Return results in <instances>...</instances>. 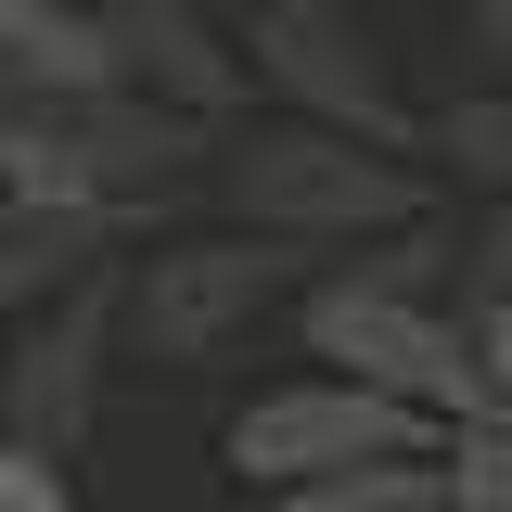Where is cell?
<instances>
[{
	"label": "cell",
	"instance_id": "9a60e30c",
	"mask_svg": "<svg viewBox=\"0 0 512 512\" xmlns=\"http://www.w3.org/2000/svg\"><path fill=\"white\" fill-rule=\"evenodd\" d=\"M474 372H487V410L512 423V295H487V308H474Z\"/></svg>",
	"mask_w": 512,
	"mask_h": 512
},
{
	"label": "cell",
	"instance_id": "ba28073f",
	"mask_svg": "<svg viewBox=\"0 0 512 512\" xmlns=\"http://www.w3.org/2000/svg\"><path fill=\"white\" fill-rule=\"evenodd\" d=\"M0 77H13V103H64V90H128L103 0H0Z\"/></svg>",
	"mask_w": 512,
	"mask_h": 512
},
{
	"label": "cell",
	"instance_id": "3957f363",
	"mask_svg": "<svg viewBox=\"0 0 512 512\" xmlns=\"http://www.w3.org/2000/svg\"><path fill=\"white\" fill-rule=\"evenodd\" d=\"M308 346L333 372L384 384V397H410V410H436V423H487V372H474V333L436 320L423 295H397V282H320L308 295Z\"/></svg>",
	"mask_w": 512,
	"mask_h": 512
},
{
	"label": "cell",
	"instance_id": "30bf717a",
	"mask_svg": "<svg viewBox=\"0 0 512 512\" xmlns=\"http://www.w3.org/2000/svg\"><path fill=\"white\" fill-rule=\"evenodd\" d=\"M103 26H116L128 90L192 103V116H218V103H231V52L205 39V13H192V0H103Z\"/></svg>",
	"mask_w": 512,
	"mask_h": 512
},
{
	"label": "cell",
	"instance_id": "52a82bcc",
	"mask_svg": "<svg viewBox=\"0 0 512 512\" xmlns=\"http://www.w3.org/2000/svg\"><path fill=\"white\" fill-rule=\"evenodd\" d=\"M103 346H116V282L90 269V282H64L52 320H26V346L0 359V436L26 448H77L90 436V410H103Z\"/></svg>",
	"mask_w": 512,
	"mask_h": 512
},
{
	"label": "cell",
	"instance_id": "7a4b0ae2",
	"mask_svg": "<svg viewBox=\"0 0 512 512\" xmlns=\"http://www.w3.org/2000/svg\"><path fill=\"white\" fill-rule=\"evenodd\" d=\"M218 192L244 205L256 231H282V244H359V231H410L423 218V180L410 167H384L372 141H346V128H256L218 154Z\"/></svg>",
	"mask_w": 512,
	"mask_h": 512
},
{
	"label": "cell",
	"instance_id": "7c38bea8",
	"mask_svg": "<svg viewBox=\"0 0 512 512\" xmlns=\"http://www.w3.org/2000/svg\"><path fill=\"white\" fill-rule=\"evenodd\" d=\"M436 474H448V512H512V423L500 410L487 423H448Z\"/></svg>",
	"mask_w": 512,
	"mask_h": 512
},
{
	"label": "cell",
	"instance_id": "277c9868",
	"mask_svg": "<svg viewBox=\"0 0 512 512\" xmlns=\"http://www.w3.org/2000/svg\"><path fill=\"white\" fill-rule=\"evenodd\" d=\"M436 448H448L436 410H410V397H384V384L333 372V384H282V397H256L244 423H231V474H244V487H295V474L436 461Z\"/></svg>",
	"mask_w": 512,
	"mask_h": 512
},
{
	"label": "cell",
	"instance_id": "4fadbf2b",
	"mask_svg": "<svg viewBox=\"0 0 512 512\" xmlns=\"http://www.w3.org/2000/svg\"><path fill=\"white\" fill-rule=\"evenodd\" d=\"M436 154L461 167V180L512 192V90H474V103H448V116H436Z\"/></svg>",
	"mask_w": 512,
	"mask_h": 512
},
{
	"label": "cell",
	"instance_id": "ac0fdd59",
	"mask_svg": "<svg viewBox=\"0 0 512 512\" xmlns=\"http://www.w3.org/2000/svg\"><path fill=\"white\" fill-rule=\"evenodd\" d=\"M436 512H448V500H436Z\"/></svg>",
	"mask_w": 512,
	"mask_h": 512
},
{
	"label": "cell",
	"instance_id": "6da1fadb",
	"mask_svg": "<svg viewBox=\"0 0 512 512\" xmlns=\"http://www.w3.org/2000/svg\"><path fill=\"white\" fill-rule=\"evenodd\" d=\"M205 154V116L192 103H154V90H64V103H0V180L39 192V205H103L128 218L141 192H167Z\"/></svg>",
	"mask_w": 512,
	"mask_h": 512
},
{
	"label": "cell",
	"instance_id": "2e32d148",
	"mask_svg": "<svg viewBox=\"0 0 512 512\" xmlns=\"http://www.w3.org/2000/svg\"><path fill=\"white\" fill-rule=\"evenodd\" d=\"M461 26H474V52L512 77V0H461Z\"/></svg>",
	"mask_w": 512,
	"mask_h": 512
},
{
	"label": "cell",
	"instance_id": "9c48e42d",
	"mask_svg": "<svg viewBox=\"0 0 512 512\" xmlns=\"http://www.w3.org/2000/svg\"><path fill=\"white\" fill-rule=\"evenodd\" d=\"M103 256H116L103 205H39V192L0 180V308H52L64 282H90Z\"/></svg>",
	"mask_w": 512,
	"mask_h": 512
},
{
	"label": "cell",
	"instance_id": "5bb4252c",
	"mask_svg": "<svg viewBox=\"0 0 512 512\" xmlns=\"http://www.w3.org/2000/svg\"><path fill=\"white\" fill-rule=\"evenodd\" d=\"M0 512H77V487H64V461H52V448L0 436Z\"/></svg>",
	"mask_w": 512,
	"mask_h": 512
},
{
	"label": "cell",
	"instance_id": "8fae6325",
	"mask_svg": "<svg viewBox=\"0 0 512 512\" xmlns=\"http://www.w3.org/2000/svg\"><path fill=\"white\" fill-rule=\"evenodd\" d=\"M436 500H448L436 461H359V474H295L256 512H436Z\"/></svg>",
	"mask_w": 512,
	"mask_h": 512
},
{
	"label": "cell",
	"instance_id": "e0dca14e",
	"mask_svg": "<svg viewBox=\"0 0 512 512\" xmlns=\"http://www.w3.org/2000/svg\"><path fill=\"white\" fill-rule=\"evenodd\" d=\"M0 103H13V77H0Z\"/></svg>",
	"mask_w": 512,
	"mask_h": 512
},
{
	"label": "cell",
	"instance_id": "8992f818",
	"mask_svg": "<svg viewBox=\"0 0 512 512\" xmlns=\"http://www.w3.org/2000/svg\"><path fill=\"white\" fill-rule=\"evenodd\" d=\"M282 282H295V244H282V231H256V244H167V256H141V282H128V333L192 372V359H218Z\"/></svg>",
	"mask_w": 512,
	"mask_h": 512
},
{
	"label": "cell",
	"instance_id": "5b68a950",
	"mask_svg": "<svg viewBox=\"0 0 512 512\" xmlns=\"http://www.w3.org/2000/svg\"><path fill=\"white\" fill-rule=\"evenodd\" d=\"M244 52H256L269 90H295L320 128H346V141H372V154H410V141H423V116L384 90L359 13H333V0H269V13L244 26Z\"/></svg>",
	"mask_w": 512,
	"mask_h": 512
}]
</instances>
